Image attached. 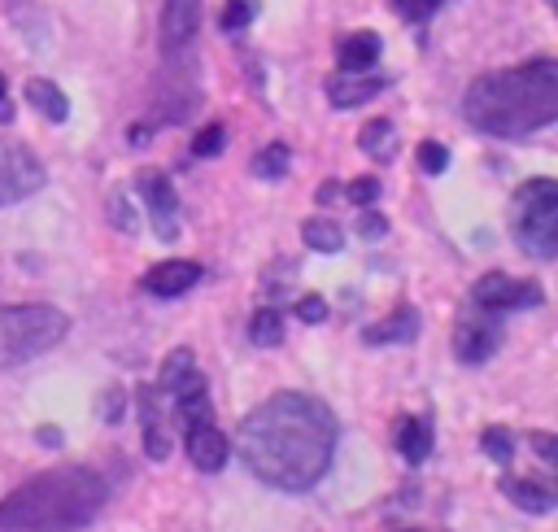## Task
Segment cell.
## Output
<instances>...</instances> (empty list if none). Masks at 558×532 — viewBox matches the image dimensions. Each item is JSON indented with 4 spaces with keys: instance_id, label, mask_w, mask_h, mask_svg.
Listing matches in <instances>:
<instances>
[{
    "instance_id": "obj_39",
    "label": "cell",
    "mask_w": 558,
    "mask_h": 532,
    "mask_svg": "<svg viewBox=\"0 0 558 532\" xmlns=\"http://www.w3.org/2000/svg\"><path fill=\"white\" fill-rule=\"evenodd\" d=\"M410 532H414V528H410Z\"/></svg>"
},
{
    "instance_id": "obj_16",
    "label": "cell",
    "mask_w": 558,
    "mask_h": 532,
    "mask_svg": "<svg viewBox=\"0 0 558 532\" xmlns=\"http://www.w3.org/2000/svg\"><path fill=\"white\" fill-rule=\"evenodd\" d=\"M388 83H392L388 74H371V70H362V74H344V70H340V74L327 78V100H331L336 109H357V105L375 100Z\"/></svg>"
},
{
    "instance_id": "obj_29",
    "label": "cell",
    "mask_w": 558,
    "mask_h": 532,
    "mask_svg": "<svg viewBox=\"0 0 558 532\" xmlns=\"http://www.w3.org/2000/svg\"><path fill=\"white\" fill-rule=\"evenodd\" d=\"M440 4H445V0H392V13L418 26V22H427V17H432Z\"/></svg>"
},
{
    "instance_id": "obj_20",
    "label": "cell",
    "mask_w": 558,
    "mask_h": 532,
    "mask_svg": "<svg viewBox=\"0 0 558 532\" xmlns=\"http://www.w3.org/2000/svg\"><path fill=\"white\" fill-rule=\"evenodd\" d=\"M357 144H362L366 157L392 161V157H397V126H392L388 118H371V122L357 131Z\"/></svg>"
},
{
    "instance_id": "obj_7",
    "label": "cell",
    "mask_w": 558,
    "mask_h": 532,
    "mask_svg": "<svg viewBox=\"0 0 558 532\" xmlns=\"http://www.w3.org/2000/svg\"><path fill=\"white\" fill-rule=\"evenodd\" d=\"M545 301L541 283L536 279H514L506 270H488L471 283V305L480 310H493V314H506V310H536Z\"/></svg>"
},
{
    "instance_id": "obj_36",
    "label": "cell",
    "mask_w": 558,
    "mask_h": 532,
    "mask_svg": "<svg viewBox=\"0 0 558 532\" xmlns=\"http://www.w3.org/2000/svg\"><path fill=\"white\" fill-rule=\"evenodd\" d=\"M35 436H39V440H44L48 449H57V445H61V432H57V427H39Z\"/></svg>"
},
{
    "instance_id": "obj_21",
    "label": "cell",
    "mask_w": 558,
    "mask_h": 532,
    "mask_svg": "<svg viewBox=\"0 0 558 532\" xmlns=\"http://www.w3.org/2000/svg\"><path fill=\"white\" fill-rule=\"evenodd\" d=\"M26 100H31L48 122H65V118H70V100H65L61 87L48 83V78H31V83H26Z\"/></svg>"
},
{
    "instance_id": "obj_9",
    "label": "cell",
    "mask_w": 558,
    "mask_h": 532,
    "mask_svg": "<svg viewBox=\"0 0 558 532\" xmlns=\"http://www.w3.org/2000/svg\"><path fill=\"white\" fill-rule=\"evenodd\" d=\"M39 188H44L39 157L26 144H17V140H0V209L35 196Z\"/></svg>"
},
{
    "instance_id": "obj_14",
    "label": "cell",
    "mask_w": 558,
    "mask_h": 532,
    "mask_svg": "<svg viewBox=\"0 0 558 532\" xmlns=\"http://www.w3.org/2000/svg\"><path fill=\"white\" fill-rule=\"evenodd\" d=\"M497 488H501V497L506 501H514L523 515H549L554 510V501H558V493H554V484L545 480V475H501L497 480Z\"/></svg>"
},
{
    "instance_id": "obj_22",
    "label": "cell",
    "mask_w": 558,
    "mask_h": 532,
    "mask_svg": "<svg viewBox=\"0 0 558 532\" xmlns=\"http://www.w3.org/2000/svg\"><path fill=\"white\" fill-rule=\"evenodd\" d=\"M301 235H305V244L318 249V253H340V244H344V231H340V222H331V218H305V222H301Z\"/></svg>"
},
{
    "instance_id": "obj_26",
    "label": "cell",
    "mask_w": 558,
    "mask_h": 532,
    "mask_svg": "<svg viewBox=\"0 0 558 532\" xmlns=\"http://www.w3.org/2000/svg\"><path fill=\"white\" fill-rule=\"evenodd\" d=\"M253 17H257V0H227L222 13H218V26H222L227 35H240Z\"/></svg>"
},
{
    "instance_id": "obj_19",
    "label": "cell",
    "mask_w": 558,
    "mask_h": 532,
    "mask_svg": "<svg viewBox=\"0 0 558 532\" xmlns=\"http://www.w3.org/2000/svg\"><path fill=\"white\" fill-rule=\"evenodd\" d=\"M336 57H340V70H344V74L375 70V61H379V35H375V31H353V35L340 39Z\"/></svg>"
},
{
    "instance_id": "obj_32",
    "label": "cell",
    "mask_w": 558,
    "mask_h": 532,
    "mask_svg": "<svg viewBox=\"0 0 558 532\" xmlns=\"http://www.w3.org/2000/svg\"><path fill=\"white\" fill-rule=\"evenodd\" d=\"M357 235L362 240H379V235H388V218L384 214H375L371 205L362 209V218H357Z\"/></svg>"
},
{
    "instance_id": "obj_33",
    "label": "cell",
    "mask_w": 558,
    "mask_h": 532,
    "mask_svg": "<svg viewBox=\"0 0 558 532\" xmlns=\"http://www.w3.org/2000/svg\"><path fill=\"white\" fill-rule=\"evenodd\" d=\"M296 318H301V323H323V318H327V301H323L318 292L301 297V301H296Z\"/></svg>"
},
{
    "instance_id": "obj_1",
    "label": "cell",
    "mask_w": 558,
    "mask_h": 532,
    "mask_svg": "<svg viewBox=\"0 0 558 532\" xmlns=\"http://www.w3.org/2000/svg\"><path fill=\"white\" fill-rule=\"evenodd\" d=\"M336 414L310 392H275L240 419V458L244 467L279 488H314L336 458Z\"/></svg>"
},
{
    "instance_id": "obj_4",
    "label": "cell",
    "mask_w": 558,
    "mask_h": 532,
    "mask_svg": "<svg viewBox=\"0 0 558 532\" xmlns=\"http://www.w3.org/2000/svg\"><path fill=\"white\" fill-rule=\"evenodd\" d=\"M65 331H70V318L57 305H44V301L0 305V366H17L48 353L52 344L65 340Z\"/></svg>"
},
{
    "instance_id": "obj_28",
    "label": "cell",
    "mask_w": 558,
    "mask_h": 532,
    "mask_svg": "<svg viewBox=\"0 0 558 532\" xmlns=\"http://www.w3.org/2000/svg\"><path fill=\"white\" fill-rule=\"evenodd\" d=\"M222 144H227V131H222V122H209V126H201V131H196V140H192V153H196V157H218V153H222Z\"/></svg>"
},
{
    "instance_id": "obj_10",
    "label": "cell",
    "mask_w": 558,
    "mask_h": 532,
    "mask_svg": "<svg viewBox=\"0 0 558 532\" xmlns=\"http://www.w3.org/2000/svg\"><path fill=\"white\" fill-rule=\"evenodd\" d=\"M135 192L144 196L148 205V222L157 231V240H174L179 235V196H174V183L161 174V170H140L135 174Z\"/></svg>"
},
{
    "instance_id": "obj_3",
    "label": "cell",
    "mask_w": 558,
    "mask_h": 532,
    "mask_svg": "<svg viewBox=\"0 0 558 532\" xmlns=\"http://www.w3.org/2000/svg\"><path fill=\"white\" fill-rule=\"evenodd\" d=\"M109 501L96 467H52L0 497V532H83Z\"/></svg>"
},
{
    "instance_id": "obj_31",
    "label": "cell",
    "mask_w": 558,
    "mask_h": 532,
    "mask_svg": "<svg viewBox=\"0 0 558 532\" xmlns=\"http://www.w3.org/2000/svg\"><path fill=\"white\" fill-rule=\"evenodd\" d=\"M105 214H109V222L118 227V231H135L140 222L131 218V209H126V196L122 192H109V201H105Z\"/></svg>"
},
{
    "instance_id": "obj_34",
    "label": "cell",
    "mask_w": 558,
    "mask_h": 532,
    "mask_svg": "<svg viewBox=\"0 0 558 532\" xmlns=\"http://www.w3.org/2000/svg\"><path fill=\"white\" fill-rule=\"evenodd\" d=\"M527 445L536 449V458L558 462V436H554V432H527Z\"/></svg>"
},
{
    "instance_id": "obj_5",
    "label": "cell",
    "mask_w": 558,
    "mask_h": 532,
    "mask_svg": "<svg viewBox=\"0 0 558 532\" xmlns=\"http://www.w3.org/2000/svg\"><path fill=\"white\" fill-rule=\"evenodd\" d=\"M510 227L527 257L554 262L558 257V183L527 179L510 201Z\"/></svg>"
},
{
    "instance_id": "obj_30",
    "label": "cell",
    "mask_w": 558,
    "mask_h": 532,
    "mask_svg": "<svg viewBox=\"0 0 558 532\" xmlns=\"http://www.w3.org/2000/svg\"><path fill=\"white\" fill-rule=\"evenodd\" d=\"M418 166H423V174H440L449 166V148L436 144V140H423L418 144Z\"/></svg>"
},
{
    "instance_id": "obj_27",
    "label": "cell",
    "mask_w": 558,
    "mask_h": 532,
    "mask_svg": "<svg viewBox=\"0 0 558 532\" xmlns=\"http://www.w3.org/2000/svg\"><path fill=\"white\" fill-rule=\"evenodd\" d=\"M340 192H344V201H349V205L366 209V205H375V201H379V179H375V174H366V179H349Z\"/></svg>"
},
{
    "instance_id": "obj_8",
    "label": "cell",
    "mask_w": 558,
    "mask_h": 532,
    "mask_svg": "<svg viewBox=\"0 0 558 532\" xmlns=\"http://www.w3.org/2000/svg\"><path fill=\"white\" fill-rule=\"evenodd\" d=\"M453 358L458 362H466V366H480V362H488L493 353H497V344H501V318L493 314V310H480V305H466L462 314H458V323H453Z\"/></svg>"
},
{
    "instance_id": "obj_2",
    "label": "cell",
    "mask_w": 558,
    "mask_h": 532,
    "mask_svg": "<svg viewBox=\"0 0 558 532\" xmlns=\"http://www.w3.org/2000/svg\"><path fill=\"white\" fill-rule=\"evenodd\" d=\"M462 118L497 140H523L558 118V61L536 57L480 74L462 96Z\"/></svg>"
},
{
    "instance_id": "obj_13",
    "label": "cell",
    "mask_w": 558,
    "mask_h": 532,
    "mask_svg": "<svg viewBox=\"0 0 558 532\" xmlns=\"http://www.w3.org/2000/svg\"><path fill=\"white\" fill-rule=\"evenodd\" d=\"M201 275H205L201 262H192V257H174V262H157V266H148L144 279H140V288H144L148 297H183L187 288L201 283Z\"/></svg>"
},
{
    "instance_id": "obj_11",
    "label": "cell",
    "mask_w": 558,
    "mask_h": 532,
    "mask_svg": "<svg viewBox=\"0 0 558 532\" xmlns=\"http://www.w3.org/2000/svg\"><path fill=\"white\" fill-rule=\"evenodd\" d=\"M201 31V0H161V52L183 57Z\"/></svg>"
},
{
    "instance_id": "obj_38",
    "label": "cell",
    "mask_w": 558,
    "mask_h": 532,
    "mask_svg": "<svg viewBox=\"0 0 558 532\" xmlns=\"http://www.w3.org/2000/svg\"><path fill=\"white\" fill-rule=\"evenodd\" d=\"M0 100H4V74H0Z\"/></svg>"
},
{
    "instance_id": "obj_15",
    "label": "cell",
    "mask_w": 558,
    "mask_h": 532,
    "mask_svg": "<svg viewBox=\"0 0 558 532\" xmlns=\"http://www.w3.org/2000/svg\"><path fill=\"white\" fill-rule=\"evenodd\" d=\"M135 406H140V423H144V454L153 458V462H161L166 454H170V432H166V414L170 410H161V392L153 388V384H144L140 392H135Z\"/></svg>"
},
{
    "instance_id": "obj_25",
    "label": "cell",
    "mask_w": 558,
    "mask_h": 532,
    "mask_svg": "<svg viewBox=\"0 0 558 532\" xmlns=\"http://www.w3.org/2000/svg\"><path fill=\"white\" fill-rule=\"evenodd\" d=\"M480 449H484L493 462H501V467H506V462L514 458V436H510V427H497V423H493V427H484V432H480Z\"/></svg>"
},
{
    "instance_id": "obj_17",
    "label": "cell",
    "mask_w": 558,
    "mask_h": 532,
    "mask_svg": "<svg viewBox=\"0 0 558 532\" xmlns=\"http://www.w3.org/2000/svg\"><path fill=\"white\" fill-rule=\"evenodd\" d=\"M418 327H423L418 310H414V305H397L388 318L371 323V327L362 331V340H366V344H410V340H418Z\"/></svg>"
},
{
    "instance_id": "obj_35",
    "label": "cell",
    "mask_w": 558,
    "mask_h": 532,
    "mask_svg": "<svg viewBox=\"0 0 558 532\" xmlns=\"http://www.w3.org/2000/svg\"><path fill=\"white\" fill-rule=\"evenodd\" d=\"M118 406H122V397H118V388H113L109 397H100V419H105V423H118V414H122Z\"/></svg>"
},
{
    "instance_id": "obj_18",
    "label": "cell",
    "mask_w": 558,
    "mask_h": 532,
    "mask_svg": "<svg viewBox=\"0 0 558 532\" xmlns=\"http://www.w3.org/2000/svg\"><path fill=\"white\" fill-rule=\"evenodd\" d=\"M397 454L410 462V467H418V462H427V454H432V419L427 414H405V419H397Z\"/></svg>"
},
{
    "instance_id": "obj_12",
    "label": "cell",
    "mask_w": 558,
    "mask_h": 532,
    "mask_svg": "<svg viewBox=\"0 0 558 532\" xmlns=\"http://www.w3.org/2000/svg\"><path fill=\"white\" fill-rule=\"evenodd\" d=\"M183 449H187V462H192L196 471H205V475L222 471V467H227V454H231L227 436H222L209 419H201V423H187V427H183Z\"/></svg>"
},
{
    "instance_id": "obj_37",
    "label": "cell",
    "mask_w": 558,
    "mask_h": 532,
    "mask_svg": "<svg viewBox=\"0 0 558 532\" xmlns=\"http://www.w3.org/2000/svg\"><path fill=\"white\" fill-rule=\"evenodd\" d=\"M126 140H131V144H148V126H131Z\"/></svg>"
},
{
    "instance_id": "obj_23",
    "label": "cell",
    "mask_w": 558,
    "mask_h": 532,
    "mask_svg": "<svg viewBox=\"0 0 558 532\" xmlns=\"http://www.w3.org/2000/svg\"><path fill=\"white\" fill-rule=\"evenodd\" d=\"M248 340L262 344V349L279 344V340H283V314H279L275 305H262V310L248 318Z\"/></svg>"
},
{
    "instance_id": "obj_6",
    "label": "cell",
    "mask_w": 558,
    "mask_h": 532,
    "mask_svg": "<svg viewBox=\"0 0 558 532\" xmlns=\"http://www.w3.org/2000/svg\"><path fill=\"white\" fill-rule=\"evenodd\" d=\"M153 388L161 392V401L170 406V419H174L179 427L201 423V419H209V410H214V406H209V384H205V375H201L192 349H174V353H166L161 375H157Z\"/></svg>"
},
{
    "instance_id": "obj_24",
    "label": "cell",
    "mask_w": 558,
    "mask_h": 532,
    "mask_svg": "<svg viewBox=\"0 0 558 532\" xmlns=\"http://www.w3.org/2000/svg\"><path fill=\"white\" fill-rule=\"evenodd\" d=\"M288 166H292V148L288 144H266L257 157H253V174L257 179H283L288 174Z\"/></svg>"
}]
</instances>
